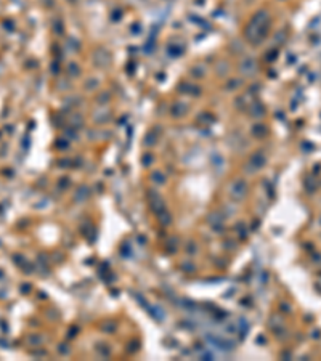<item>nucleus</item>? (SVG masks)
<instances>
[]
</instances>
